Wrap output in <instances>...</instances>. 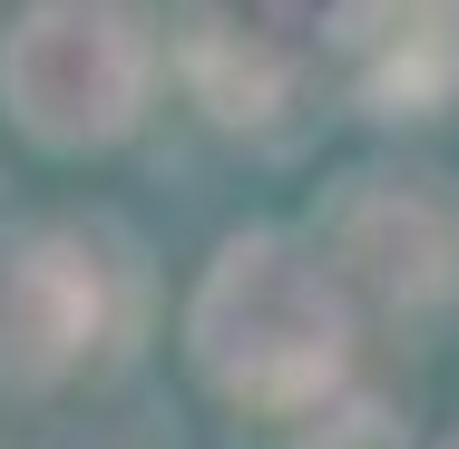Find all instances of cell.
<instances>
[{
	"label": "cell",
	"instance_id": "8992f818",
	"mask_svg": "<svg viewBox=\"0 0 459 449\" xmlns=\"http://www.w3.org/2000/svg\"><path fill=\"white\" fill-rule=\"evenodd\" d=\"M245 10H255V20H293L303 0H245Z\"/></svg>",
	"mask_w": 459,
	"mask_h": 449
},
{
	"label": "cell",
	"instance_id": "7a4b0ae2",
	"mask_svg": "<svg viewBox=\"0 0 459 449\" xmlns=\"http://www.w3.org/2000/svg\"><path fill=\"white\" fill-rule=\"evenodd\" d=\"M0 79H10L20 117H30L39 137L79 147V137H117V127H127L147 59H137V30H127L108 0H39V10L20 20V39H10Z\"/></svg>",
	"mask_w": 459,
	"mask_h": 449
},
{
	"label": "cell",
	"instance_id": "3957f363",
	"mask_svg": "<svg viewBox=\"0 0 459 449\" xmlns=\"http://www.w3.org/2000/svg\"><path fill=\"white\" fill-rule=\"evenodd\" d=\"M98 332V264L79 245L39 235L0 255V371H59Z\"/></svg>",
	"mask_w": 459,
	"mask_h": 449
},
{
	"label": "cell",
	"instance_id": "6da1fadb",
	"mask_svg": "<svg viewBox=\"0 0 459 449\" xmlns=\"http://www.w3.org/2000/svg\"><path fill=\"white\" fill-rule=\"evenodd\" d=\"M195 332L235 391H313L342 361V303L293 245H235L205 283Z\"/></svg>",
	"mask_w": 459,
	"mask_h": 449
},
{
	"label": "cell",
	"instance_id": "277c9868",
	"mask_svg": "<svg viewBox=\"0 0 459 449\" xmlns=\"http://www.w3.org/2000/svg\"><path fill=\"white\" fill-rule=\"evenodd\" d=\"M352 255L371 264L381 293H440L450 283V255H459V215L430 195V186H381L352 205Z\"/></svg>",
	"mask_w": 459,
	"mask_h": 449
},
{
	"label": "cell",
	"instance_id": "5b68a950",
	"mask_svg": "<svg viewBox=\"0 0 459 449\" xmlns=\"http://www.w3.org/2000/svg\"><path fill=\"white\" fill-rule=\"evenodd\" d=\"M342 30L391 49V89H420V59H450L459 0H342Z\"/></svg>",
	"mask_w": 459,
	"mask_h": 449
}]
</instances>
